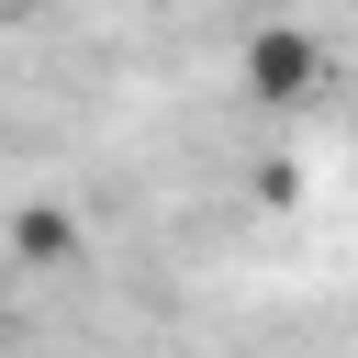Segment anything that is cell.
<instances>
[{"instance_id": "obj_1", "label": "cell", "mask_w": 358, "mask_h": 358, "mask_svg": "<svg viewBox=\"0 0 358 358\" xmlns=\"http://www.w3.org/2000/svg\"><path fill=\"white\" fill-rule=\"evenodd\" d=\"M246 90H257V101H313V90H324V45H313L302 22H257V34H246Z\"/></svg>"}, {"instance_id": "obj_2", "label": "cell", "mask_w": 358, "mask_h": 358, "mask_svg": "<svg viewBox=\"0 0 358 358\" xmlns=\"http://www.w3.org/2000/svg\"><path fill=\"white\" fill-rule=\"evenodd\" d=\"M67 246H78V224H67V213H22V224H11V257H34V268H56Z\"/></svg>"}, {"instance_id": "obj_3", "label": "cell", "mask_w": 358, "mask_h": 358, "mask_svg": "<svg viewBox=\"0 0 358 358\" xmlns=\"http://www.w3.org/2000/svg\"><path fill=\"white\" fill-rule=\"evenodd\" d=\"M0 11H34V0H0Z\"/></svg>"}]
</instances>
